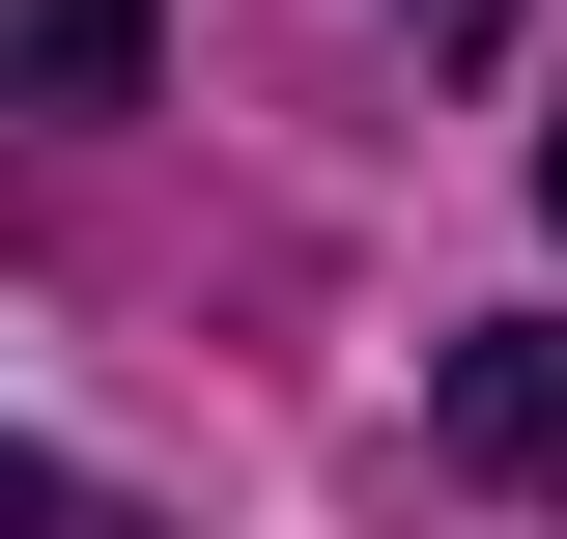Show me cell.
Here are the masks:
<instances>
[{
	"mask_svg": "<svg viewBox=\"0 0 567 539\" xmlns=\"http://www.w3.org/2000/svg\"><path fill=\"white\" fill-rule=\"evenodd\" d=\"M425 426H454V482H511V511H567V313H483L454 369H425Z\"/></svg>",
	"mask_w": 567,
	"mask_h": 539,
	"instance_id": "cell-1",
	"label": "cell"
},
{
	"mask_svg": "<svg viewBox=\"0 0 567 539\" xmlns=\"http://www.w3.org/2000/svg\"><path fill=\"white\" fill-rule=\"evenodd\" d=\"M539 200H567V114H539Z\"/></svg>",
	"mask_w": 567,
	"mask_h": 539,
	"instance_id": "cell-4",
	"label": "cell"
},
{
	"mask_svg": "<svg viewBox=\"0 0 567 539\" xmlns=\"http://www.w3.org/2000/svg\"><path fill=\"white\" fill-rule=\"evenodd\" d=\"M0 539H142L114 482H58V455H0Z\"/></svg>",
	"mask_w": 567,
	"mask_h": 539,
	"instance_id": "cell-3",
	"label": "cell"
},
{
	"mask_svg": "<svg viewBox=\"0 0 567 539\" xmlns=\"http://www.w3.org/2000/svg\"><path fill=\"white\" fill-rule=\"evenodd\" d=\"M0 114H142V0H0Z\"/></svg>",
	"mask_w": 567,
	"mask_h": 539,
	"instance_id": "cell-2",
	"label": "cell"
},
{
	"mask_svg": "<svg viewBox=\"0 0 567 539\" xmlns=\"http://www.w3.org/2000/svg\"><path fill=\"white\" fill-rule=\"evenodd\" d=\"M425 29H483V0H425Z\"/></svg>",
	"mask_w": 567,
	"mask_h": 539,
	"instance_id": "cell-5",
	"label": "cell"
}]
</instances>
